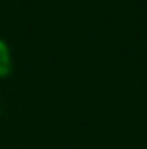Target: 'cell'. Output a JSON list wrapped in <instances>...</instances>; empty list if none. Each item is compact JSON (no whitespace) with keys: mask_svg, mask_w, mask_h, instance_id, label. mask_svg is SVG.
Returning <instances> with one entry per match:
<instances>
[{"mask_svg":"<svg viewBox=\"0 0 147 149\" xmlns=\"http://www.w3.org/2000/svg\"><path fill=\"white\" fill-rule=\"evenodd\" d=\"M9 71V52H7V45L0 41V74H7Z\"/></svg>","mask_w":147,"mask_h":149,"instance_id":"obj_1","label":"cell"}]
</instances>
